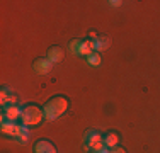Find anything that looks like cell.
<instances>
[{
  "label": "cell",
  "instance_id": "1",
  "mask_svg": "<svg viewBox=\"0 0 160 153\" xmlns=\"http://www.w3.org/2000/svg\"><path fill=\"white\" fill-rule=\"evenodd\" d=\"M67 109H68V101L65 97H62V95H58V97H53L44 106L43 111H44V117L53 121V119H58L62 114L67 112Z\"/></svg>",
  "mask_w": 160,
  "mask_h": 153
},
{
  "label": "cell",
  "instance_id": "2",
  "mask_svg": "<svg viewBox=\"0 0 160 153\" xmlns=\"http://www.w3.org/2000/svg\"><path fill=\"white\" fill-rule=\"evenodd\" d=\"M21 119H22V126H38L41 121L44 119V111L39 109L38 106H26L22 109V114H21Z\"/></svg>",
  "mask_w": 160,
  "mask_h": 153
},
{
  "label": "cell",
  "instance_id": "3",
  "mask_svg": "<svg viewBox=\"0 0 160 153\" xmlns=\"http://www.w3.org/2000/svg\"><path fill=\"white\" fill-rule=\"evenodd\" d=\"M85 140H87V146L85 148H90L92 151H99V150H104L106 148L104 136H102L99 131H87Z\"/></svg>",
  "mask_w": 160,
  "mask_h": 153
},
{
  "label": "cell",
  "instance_id": "4",
  "mask_svg": "<svg viewBox=\"0 0 160 153\" xmlns=\"http://www.w3.org/2000/svg\"><path fill=\"white\" fill-rule=\"evenodd\" d=\"M2 133L9 136H16L17 140L28 133V126H19L16 122H2Z\"/></svg>",
  "mask_w": 160,
  "mask_h": 153
},
{
  "label": "cell",
  "instance_id": "5",
  "mask_svg": "<svg viewBox=\"0 0 160 153\" xmlns=\"http://www.w3.org/2000/svg\"><path fill=\"white\" fill-rule=\"evenodd\" d=\"M21 114H22V109L19 106H7L5 109H3V116H2V122H5V119H7V122H14L16 119H19L21 117Z\"/></svg>",
  "mask_w": 160,
  "mask_h": 153
},
{
  "label": "cell",
  "instance_id": "6",
  "mask_svg": "<svg viewBox=\"0 0 160 153\" xmlns=\"http://www.w3.org/2000/svg\"><path fill=\"white\" fill-rule=\"evenodd\" d=\"M51 67H53V63L48 58H38L36 61H34V65H32L34 72H36V73H39V75L49 73V72H51Z\"/></svg>",
  "mask_w": 160,
  "mask_h": 153
},
{
  "label": "cell",
  "instance_id": "7",
  "mask_svg": "<svg viewBox=\"0 0 160 153\" xmlns=\"http://www.w3.org/2000/svg\"><path fill=\"white\" fill-rule=\"evenodd\" d=\"M34 153H56V148L53 143H49L46 140H41L34 145Z\"/></svg>",
  "mask_w": 160,
  "mask_h": 153
},
{
  "label": "cell",
  "instance_id": "8",
  "mask_svg": "<svg viewBox=\"0 0 160 153\" xmlns=\"http://www.w3.org/2000/svg\"><path fill=\"white\" fill-rule=\"evenodd\" d=\"M63 56H65V53H63V49L60 48V46H53V48H49L48 60L51 61V63H60V61L63 60Z\"/></svg>",
  "mask_w": 160,
  "mask_h": 153
},
{
  "label": "cell",
  "instance_id": "9",
  "mask_svg": "<svg viewBox=\"0 0 160 153\" xmlns=\"http://www.w3.org/2000/svg\"><path fill=\"white\" fill-rule=\"evenodd\" d=\"M94 49H96V41H92V39L82 41V44H80V55L89 56L94 53Z\"/></svg>",
  "mask_w": 160,
  "mask_h": 153
},
{
  "label": "cell",
  "instance_id": "10",
  "mask_svg": "<svg viewBox=\"0 0 160 153\" xmlns=\"http://www.w3.org/2000/svg\"><path fill=\"white\" fill-rule=\"evenodd\" d=\"M104 143H106V148L118 146V143H119V135H118V133H108L104 138Z\"/></svg>",
  "mask_w": 160,
  "mask_h": 153
},
{
  "label": "cell",
  "instance_id": "11",
  "mask_svg": "<svg viewBox=\"0 0 160 153\" xmlns=\"http://www.w3.org/2000/svg\"><path fill=\"white\" fill-rule=\"evenodd\" d=\"M109 46H111V39L108 36H101L96 39V49H99V51H106Z\"/></svg>",
  "mask_w": 160,
  "mask_h": 153
},
{
  "label": "cell",
  "instance_id": "12",
  "mask_svg": "<svg viewBox=\"0 0 160 153\" xmlns=\"http://www.w3.org/2000/svg\"><path fill=\"white\" fill-rule=\"evenodd\" d=\"M0 102H2V104L14 106V104H16V97L10 95V94H7V90H2V94H0Z\"/></svg>",
  "mask_w": 160,
  "mask_h": 153
},
{
  "label": "cell",
  "instance_id": "13",
  "mask_svg": "<svg viewBox=\"0 0 160 153\" xmlns=\"http://www.w3.org/2000/svg\"><path fill=\"white\" fill-rule=\"evenodd\" d=\"M87 61H89V65H92V67H99V65H101V55H99V53H92V55L87 56Z\"/></svg>",
  "mask_w": 160,
  "mask_h": 153
},
{
  "label": "cell",
  "instance_id": "14",
  "mask_svg": "<svg viewBox=\"0 0 160 153\" xmlns=\"http://www.w3.org/2000/svg\"><path fill=\"white\" fill-rule=\"evenodd\" d=\"M80 41L77 39H73V41H70V51H72V55H80Z\"/></svg>",
  "mask_w": 160,
  "mask_h": 153
},
{
  "label": "cell",
  "instance_id": "15",
  "mask_svg": "<svg viewBox=\"0 0 160 153\" xmlns=\"http://www.w3.org/2000/svg\"><path fill=\"white\" fill-rule=\"evenodd\" d=\"M109 153H126V150H124V148H121V146H114V148L109 150Z\"/></svg>",
  "mask_w": 160,
  "mask_h": 153
},
{
  "label": "cell",
  "instance_id": "16",
  "mask_svg": "<svg viewBox=\"0 0 160 153\" xmlns=\"http://www.w3.org/2000/svg\"><path fill=\"white\" fill-rule=\"evenodd\" d=\"M109 3H111L112 7H119L121 3H123V2H121V0H119V2H118V0H111V2H109Z\"/></svg>",
  "mask_w": 160,
  "mask_h": 153
},
{
  "label": "cell",
  "instance_id": "17",
  "mask_svg": "<svg viewBox=\"0 0 160 153\" xmlns=\"http://www.w3.org/2000/svg\"><path fill=\"white\" fill-rule=\"evenodd\" d=\"M90 153H109V151L104 148V150H99V151H90Z\"/></svg>",
  "mask_w": 160,
  "mask_h": 153
}]
</instances>
